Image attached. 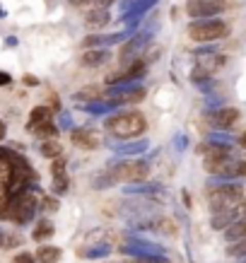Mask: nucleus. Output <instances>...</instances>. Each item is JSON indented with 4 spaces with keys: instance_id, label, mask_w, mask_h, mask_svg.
<instances>
[{
    "instance_id": "1",
    "label": "nucleus",
    "mask_w": 246,
    "mask_h": 263,
    "mask_svg": "<svg viewBox=\"0 0 246 263\" xmlns=\"http://www.w3.org/2000/svg\"><path fill=\"white\" fill-rule=\"evenodd\" d=\"M36 210H39L36 196L32 191H24L20 196H8V203L0 210V217L10 220V222H15V224H27L34 220Z\"/></svg>"
},
{
    "instance_id": "2",
    "label": "nucleus",
    "mask_w": 246,
    "mask_h": 263,
    "mask_svg": "<svg viewBox=\"0 0 246 263\" xmlns=\"http://www.w3.org/2000/svg\"><path fill=\"white\" fill-rule=\"evenodd\" d=\"M106 130L111 136L121 138V140H133V138H140L145 133V126L147 121L140 111H121L111 119H106Z\"/></svg>"
},
{
    "instance_id": "3",
    "label": "nucleus",
    "mask_w": 246,
    "mask_h": 263,
    "mask_svg": "<svg viewBox=\"0 0 246 263\" xmlns=\"http://www.w3.org/2000/svg\"><path fill=\"white\" fill-rule=\"evenodd\" d=\"M207 203H210V210L215 213H224V210H232L237 205H244L246 196L241 191V186L237 183H227V186H217V189H210L207 191Z\"/></svg>"
},
{
    "instance_id": "4",
    "label": "nucleus",
    "mask_w": 246,
    "mask_h": 263,
    "mask_svg": "<svg viewBox=\"0 0 246 263\" xmlns=\"http://www.w3.org/2000/svg\"><path fill=\"white\" fill-rule=\"evenodd\" d=\"M230 36V24L222 20H196L188 24V39L198 44H210Z\"/></svg>"
},
{
    "instance_id": "5",
    "label": "nucleus",
    "mask_w": 246,
    "mask_h": 263,
    "mask_svg": "<svg viewBox=\"0 0 246 263\" xmlns=\"http://www.w3.org/2000/svg\"><path fill=\"white\" fill-rule=\"evenodd\" d=\"M150 176V164L145 160H128L121 162L119 167L113 169L111 181H128V183H138L145 181Z\"/></svg>"
},
{
    "instance_id": "6",
    "label": "nucleus",
    "mask_w": 246,
    "mask_h": 263,
    "mask_svg": "<svg viewBox=\"0 0 246 263\" xmlns=\"http://www.w3.org/2000/svg\"><path fill=\"white\" fill-rule=\"evenodd\" d=\"M234 162L237 160L230 155L227 147H207L205 157H203V167L207 174H230Z\"/></svg>"
},
{
    "instance_id": "7",
    "label": "nucleus",
    "mask_w": 246,
    "mask_h": 263,
    "mask_svg": "<svg viewBox=\"0 0 246 263\" xmlns=\"http://www.w3.org/2000/svg\"><path fill=\"white\" fill-rule=\"evenodd\" d=\"M224 53L217 51H205V53H196V65H193V80H205L213 72H217L224 65Z\"/></svg>"
},
{
    "instance_id": "8",
    "label": "nucleus",
    "mask_w": 246,
    "mask_h": 263,
    "mask_svg": "<svg viewBox=\"0 0 246 263\" xmlns=\"http://www.w3.org/2000/svg\"><path fill=\"white\" fill-rule=\"evenodd\" d=\"M224 8H227L224 0H188V3H186V12H188L191 17H196V20L220 15Z\"/></svg>"
},
{
    "instance_id": "9",
    "label": "nucleus",
    "mask_w": 246,
    "mask_h": 263,
    "mask_svg": "<svg viewBox=\"0 0 246 263\" xmlns=\"http://www.w3.org/2000/svg\"><path fill=\"white\" fill-rule=\"evenodd\" d=\"M145 68H147V63H145L143 58H138V61H133V63H128V68L123 72H119V75H109L106 82H109V85H121V82L140 80V78L145 75Z\"/></svg>"
},
{
    "instance_id": "10",
    "label": "nucleus",
    "mask_w": 246,
    "mask_h": 263,
    "mask_svg": "<svg viewBox=\"0 0 246 263\" xmlns=\"http://www.w3.org/2000/svg\"><path fill=\"white\" fill-rule=\"evenodd\" d=\"M244 217H246V203L244 205L232 208V210H224V213H215L210 224H213L215 230H227L230 224L239 222V220H244Z\"/></svg>"
},
{
    "instance_id": "11",
    "label": "nucleus",
    "mask_w": 246,
    "mask_h": 263,
    "mask_svg": "<svg viewBox=\"0 0 246 263\" xmlns=\"http://www.w3.org/2000/svg\"><path fill=\"white\" fill-rule=\"evenodd\" d=\"M51 179H53V191L58 193V196H63L65 191H68V174H65V160L63 157H58V160H53V164H51Z\"/></svg>"
},
{
    "instance_id": "12",
    "label": "nucleus",
    "mask_w": 246,
    "mask_h": 263,
    "mask_svg": "<svg viewBox=\"0 0 246 263\" xmlns=\"http://www.w3.org/2000/svg\"><path fill=\"white\" fill-rule=\"evenodd\" d=\"M111 22V12L109 8H89L87 15H85V24H87V29H104L106 24Z\"/></svg>"
},
{
    "instance_id": "13",
    "label": "nucleus",
    "mask_w": 246,
    "mask_h": 263,
    "mask_svg": "<svg viewBox=\"0 0 246 263\" xmlns=\"http://www.w3.org/2000/svg\"><path fill=\"white\" fill-rule=\"evenodd\" d=\"M210 121H213L217 128H232L239 121V111L234 106H224V109H217V111L210 114Z\"/></svg>"
},
{
    "instance_id": "14",
    "label": "nucleus",
    "mask_w": 246,
    "mask_h": 263,
    "mask_svg": "<svg viewBox=\"0 0 246 263\" xmlns=\"http://www.w3.org/2000/svg\"><path fill=\"white\" fill-rule=\"evenodd\" d=\"M70 140H72V145H78L82 150H94L97 145H99V138H97L94 130H89V128H78V130H72Z\"/></svg>"
},
{
    "instance_id": "15",
    "label": "nucleus",
    "mask_w": 246,
    "mask_h": 263,
    "mask_svg": "<svg viewBox=\"0 0 246 263\" xmlns=\"http://www.w3.org/2000/svg\"><path fill=\"white\" fill-rule=\"evenodd\" d=\"M111 58V53L106 51V48H87L85 53H82V65H89V68H99V65H104L106 61Z\"/></svg>"
},
{
    "instance_id": "16",
    "label": "nucleus",
    "mask_w": 246,
    "mask_h": 263,
    "mask_svg": "<svg viewBox=\"0 0 246 263\" xmlns=\"http://www.w3.org/2000/svg\"><path fill=\"white\" fill-rule=\"evenodd\" d=\"M145 99V89L135 87V89H123V92H116L111 97L113 104H138Z\"/></svg>"
},
{
    "instance_id": "17",
    "label": "nucleus",
    "mask_w": 246,
    "mask_h": 263,
    "mask_svg": "<svg viewBox=\"0 0 246 263\" xmlns=\"http://www.w3.org/2000/svg\"><path fill=\"white\" fill-rule=\"evenodd\" d=\"M36 261L39 263H58L61 261V249L58 247H51V244H44V247L36 249Z\"/></svg>"
},
{
    "instance_id": "18",
    "label": "nucleus",
    "mask_w": 246,
    "mask_h": 263,
    "mask_svg": "<svg viewBox=\"0 0 246 263\" xmlns=\"http://www.w3.org/2000/svg\"><path fill=\"white\" fill-rule=\"evenodd\" d=\"M46 121H53V111H51L48 106H36V109H32V114H29L27 128L32 130L34 126H41V123H46Z\"/></svg>"
},
{
    "instance_id": "19",
    "label": "nucleus",
    "mask_w": 246,
    "mask_h": 263,
    "mask_svg": "<svg viewBox=\"0 0 246 263\" xmlns=\"http://www.w3.org/2000/svg\"><path fill=\"white\" fill-rule=\"evenodd\" d=\"M224 239L230 241V244L232 241H239V239H246V217L234 224H230V227L224 230Z\"/></svg>"
},
{
    "instance_id": "20",
    "label": "nucleus",
    "mask_w": 246,
    "mask_h": 263,
    "mask_svg": "<svg viewBox=\"0 0 246 263\" xmlns=\"http://www.w3.org/2000/svg\"><path fill=\"white\" fill-rule=\"evenodd\" d=\"M41 155L44 157H48V160H58V157H63V147H61V143L58 140H44L41 143Z\"/></svg>"
},
{
    "instance_id": "21",
    "label": "nucleus",
    "mask_w": 246,
    "mask_h": 263,
    "mask_svg": "<svg viewBox=\"0 0 246 263\" xmlns=\"http://www.w3.org/2000/svg\"><path fill=\"white\" fill-rule=\"evenodd\" d=\"M53 222H48V220H41V222H36V227H34L32 232V239L34 241H44L48 239V237H53Z\"/></svg>"
},
{
    "instance_id": "22",
    "label": "nucleus",
    "mask_w": 246,
    "mask_h": 263,
    "mask_svg": "<svg viewBox=\"0 0 246 263\" xmlns=\"http://www.w3.org/2000/svg\"><path fill=\"white\" fill-rule=\"evenodd\" d=\"M32 133L36 138H44V140H51V138H56L58 133V128L53 121H46V123H41V126H34L32 128Z\"/></svg>"
},
{
    "instance_id": "23",
    "label": "nucleus",
    "mask_w": 246,
    "mask_h": 263,
    "mask_svg": "<svg viewBox=\"0 0 246 263\" xmlns=\"http://www.w3.org/2000/svg\"><path fill=\"white\" fill-rule=\"evenodd\" d=\"M147 227H152L155 232H162V234H172V237L176 234V224L172 222V220H167V217L152 220V222H147Z\"/></svg>"
},
{
    "instance_id": "24",
    "label": "nucleus",
    "mask_w": 246,
    "mask_h": 263,
    "mask_svg": "<svg viewBox=\"0 0 246 263\" xmlns=\"http://www.w3.org/2000/svg\"><path fill=\"white\" fill-rule=\"evenodd\" d=\"M227 256H232V258H246V239L232 241L230 247H227Z\"/></svg>"
},
{
    "instance_id": "25",
    "label": "nucleus",
    "mask_w": 246,
    "mask_h": 263,
    "mask_svg": "<svg viewBox=\"0 0 246 263\" xmlns=\"http://www.w3.org/2000/svg\"><path fill=\"white\" fill-rule=\"evenodd\" d=\"M39 208L44 210V213H56V210H58V198H53V196H46V198H41Z\"/></svg>"
},
{
    "instance_id": "26",
    "label": "nucleus",
    "mask_w": 246,
    "mask_h": 263,
    "mask_svg": "<svg viewBox=\"0 0 246 263\" xmlns=\"http://www.w3.org/2000/svg\"><path fill=\"white\" fill-rule=\"evenodd\" d=\"M10 263H36V256H32V254H27V251H22V254H17Z\"/></svg>"
},
{
    "instance_id": "27",
    "label": "nucleus",
    "mask_w": 246,
    "mask_h": 263,
    "mask_svg": "<svg viewBox=\"0 0 246 263\" xmlns=\"http://www.w3.org/2000/svg\"><path fill=\"white\" fill-rule=\"evenodd\" d=\"M230 174H234V176H246V160H237V162H234V167H232Z\"/></svg>"
},
{
    "instance_id": "28",
    "label": "nucleus",
    "mask_w": 246,
    "mask_h": 263,
    "mask_svg": "<svg viewBox=\"0 0 246 263\" xmlns=\"http://www.w3.org/2000/svg\"><path fill=\"white\" fill-rule=\"evenodd\" d=\"M10 80H12V78H10L8 72L0 70V87H3V85H10Z\"/></svg>"
},
{
    "instance_id": "29",
    "label": "nucleus",
    "mask_w": 246,
    "mask_h": 263,
    "mask_svg": "<svg viewBox=\"0 0 246 263\" xmlns=\"http://www.w3.org/2000/svg\"><path fill=\"white\" fill-rule=\"evenodd\" d=\"M3 138H5V123L0 121V140H3Z\"/></svg>"
},
{
    "instance_id": "30",
    "label": "nucleus",
    "mask_w": 246,
    "mask_h": 263,
    "mask_svg": "<svg viewBox=\"0 0 246 263\" xmlns=\"http://www.w3.org/2000/svg\"><path fill=\"white\" fill-rule=\"evenodd\" d=\"M239 143H241V145H246V136H241V140H239Z\"/></svg>"
},
{
    "instance_id": "31",
    "label": "nucleus",
    "mask_w": 246,
    "mask_h": 263,
    "mask_svg": "<svg viewBox=\"0 0 246 263\" xmlns=\"http://www.w3.org/2000/svg\"><path fill=\"white\" fill-rule=\"evenodd\" d=\"M241 263H246V258H244V261H241Z\"/></svg>"
}]
</instances>
